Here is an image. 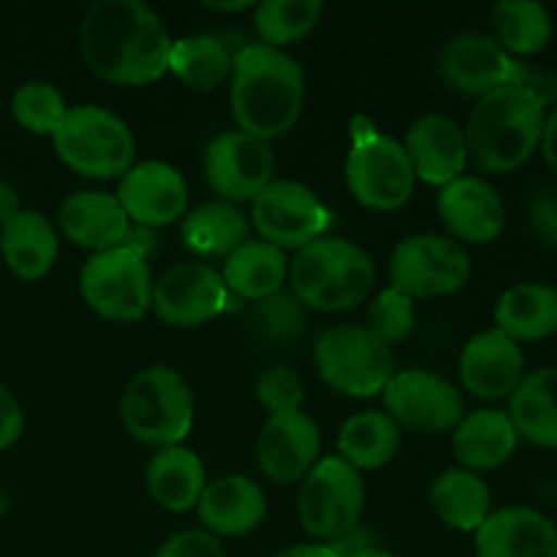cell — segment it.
<instances>
[{"label": "cell", "instance_id": "1f68e13d", "mask_svg": "<svg viewBox=\"0 0 557 557\" xmlns=\"http://www.w3.org/2000/svg\"><path fill=\"white\" fill-rule=\"evenodd\" d=\"M221 277L232 297L259 302L281 292L288 277V259L264 239H248L223 259Z\"/></svg>", "mask_w": 557, "mask_h": 557}, {"label": "cell", "instance_id": "d6a6232c", "mask_svg": "<svg viewBox=\"0 0 557 557\" xmlns=\"http://www.w3.org/2000/svg\"><path fill=\"white\" fill-rule=\"evenodd\" d=\"M403 444V430L386 411H362L346 419L337 433L341 460L354 471H379L389 466Z\"/></svg>", "mask_w": 557, "mask_h": 557}, {"label": "cell", "instance_id": "f1b7e54d", "mask_svg": "<svg viewBox=\"0 0 557 557\" xmlns=\"http://www.w3.org/2000/svg\"><path fill=\"white\" fill-rule=\"evenodd\" d=\"M250 221L232 201H207L185 212L180 237L183 245L196 256V261L226 259L243 243H248Z\"/></svg>", "mask_w": 557, "mask_h": 557}, {"label": "cell", "instance_id": "8d00e7d4", "mask_svg": "<svg viewBox=\"0 0 557 557\" xmlns=\"http://www.w3.org/2000/svg\"><path fill=\"white\" fill-rule=\"evenodd\" d=\"M245 326L259 343L270 348H288L308 330V308L292 292H277L272 297L250 302Z\"/></svg>", "mask_w": 557, "mask_h": 557}, {"label": "cell", "instance_id": "ba28073f", "mask_svg": "<svg viewBox=\"0 0 557 557\" xmlns=\"http://www.w3.org/2000/svg\"><path fill=\"white\" fill-rule=\"evenodd\" d=\"M351 139L346 183L354 199L373 212H395L406 207L417 188V174L403 141L379 134L364 117L351 123Z\"/></svg>", "mask_w": 557, "mask_h": 557}, {"label": "cell", "instance_id": "30bf717a", "mask_svg": "<svg viewBox=\"0 0 557 557\" xmlns=\"http://www.w3.org/2000/svg\"><path fill=\"white\" fill-rule=\"evenodd\" d=\"M152 275L134 245L92 253L79 272V292L92 313L117 324H134L152 310Z\"/></svg>", "mask_w": 557, "mask_h": 557}, {"label": "cell", "instance_id": "9c48e42d", "mask_svg": "<svg viewBox=\"0 0 557 557\" xmlns=\"http://www.w3.org/2000/svg\"><path fill=\"white\" fill-rule=\"evenodd\" d=\"M313 359L324 384L348 397L381 395L397 373L392 348L364 324H337L321 332Z\"/></svg>", "mask_w": 557, "mask_h": 557}, {"label": "cell", "instance_id": "8992f818", "mask_svg": "<svg viewBox=\"0 0 557 557\" xmlns=\"http://www.w3.org/2000/svg\"><path fill=\"white\" fill-rule=\"evenodd\" d=\"M120 419L139 444L152 449L180 446L194 430V392L183 373L169 364H150L125 384Z\"/></svg>", "mask_w": 557, "mask_h": 557}, {"label": "cell", "instance_id": "277c9868", "mask_svg": "<svg viewBox=\"0 0 557 557\" xmlns=\"http://www.w3.org/2000/svg\"><path fill=\"white\" fill-rule=\"evenodd\" d=\"M288 283L308 310L346 313L370 297L375 264L351 239L321 237L288 261Z\"/></svg>", "mask_w": 557, "mask_h": 557}, {"label": "cell", "instance_id": "6da1fadb", "mask_svg": "<svg viewBox=\"0 0 557 557\" xmlns=\"http://www.w3.org/2000/svg\"><path fill=\"white\" fill-rule=\"evenodd\" d=\"M169 36L161 16L141 0H98L79 25V52L98 79L145 87L169 74Z\"/></svg>", "mask_w": 557, "mask_h": 557}, {"label": "cell", "instance_id": "e0dca14e", "mask_svg": "<svg viewBox=\"0 0 557 557\" xmlns=\"http://www.w3.org/2000/svg\"><path fill=\"white\" fill-rule=\"evenodd\" d=\"M321 460V430L313 417L297 411L270 413L256 435V462L270 482L299 484Z\"/></svg>", "mask_w": 557, "mask_h": 557}, {"label": "cell", "instance_id": "f546056e", "mask_svg": "<svg viewBox=\"0 0 557 557\" xmlns=\"http://www.w3.org/2000/svg\"><path fill=\"white\" fill-rule=\"evenodd\" d=\"M506 413L517 438L539 449H557V368H539L522 375Z\"/></svg>", "mask_w": 557, "mask_h": 557}, {"label": "cell", "instance_id": "74e56055", "mask_svg": "<svg viewBox=\"0 0 557 557\" xmlns=\"http://www.w3.org/2000/svg\"><path fill=\"white\" fill-rule=\"evenodd\" d=\"M65 112H69V103H65L63 92L49 85V82H25L11 96V114L30 134L52 136V131L58 128Z\"/></svg>", "mask_w": 557, "mask_h": 557}, {"label": "cell", "instance_id": "836d02e7", "mask_svg": "<svg viewBox=\"0 0 557 557\" xmlns=\"http://www.w3.org/2000/svg\"><path fill=\"white\" fill-rule=\"evenodd\" d=\"M553 14L536 0H500L490 11L487 36L511 58L542 54L553 41Z\"/></svg>", "mask_w": 557, "mask_h": 557}, {"label": "cell", "instance_id": "2e32d148", "mask_svg": "<svg viewBox=\"0 0 557 557\" xmlns=\"http://www.w3.org/2000/svg\"><path fill=\"white\" fill-rule=\"evenodd\" d=\"M205 180L223 201H253L275 180V152L270 141L226 131L207 145Z\"/></svg>", "mask_w": 557, "mask_h": 557}, {"label": "cell", "instance_id": "4dcf8cb0", "mask_svg": "<svg viewBox=\"0 0 557 557\" xmlns=\"http://www.w3.org/2000/svg\"><path fill=\"white\" fill-rule=\"evenodd\" d=\"M430 506L451 531L476 533L493 515V493L479 473L466 468H446L430 484Z\"/></svg>", "mask_w": 557, "mask_h": 557}, {"label": "cell", "instance_id": "603a6c76", "mask_svg": "<svg viewBox=\"0 0 557 557\" xmlns=\"http://www.w3.org/2000/svg\"><path fill=\"white\" fill-rule=\"evenodd\" d=\"M196 515L201 520V531L215 539H239L253 533L267 517L264 490L253 479L243 473H226L207 482Z\"/></svg>", "mask_w": 557, "mask_h": 557}, {"label": "cell", "instance_id": "7dc6e473", "mask_svg": "<svg viewBox=\"0 0 557 557\" xmlns=\"http://www.w3.org/2000/svg\"><path fill=\"white\" fill-rule=\"evenodd\" d=\"M207 9L218 14H243V11H256V0H207Z\"/></svg>", "mask_w": 557, "mask_h": 557}, {"label": "cell", "instance_id": "f35d334b", "mask_svg": "<svg viewBox=\"0 0 557 557\" xmlns=\"http://www.w3.org/2000/svg\"><path fill=\"white\" fill-rule=\"evenodd\" d=\"M368 326L381 343L386 346H397L406 343L417 330V305L408 294L397 292V288H384L379 297L370 302L368 308Z\"/></svg>", "mask_w": 557, "mask_h": 557}, {"label": "cell", "instance_id": "8fae6325", "mask_svg": "<svg viewBox=\"0 0 557 557\" xmlns=\"http://www.w3.org/2000/svg\"><path fill=\"white\" fill-rule=\"evenodd\" d=\"M364 482L341 457H321L299 482L297 517L305 533L319 544H332L359 528L364 511Z\"/></svg>", "mask_w": 557, "mask_h": 557}, {"label": "cell", "instance_id": "ac0fdd59", "mask_svg": "<svg viewBox=\"0 0 557 557\" xmlns=\"http://www.w3.org/2000/svg\"><path fill=\"white\" fill-rule=\"evenodd\" d=\"M117 201L131 223L161 228L180 221L188 212V183L166 161H145L131 166L120 177Z\"/></svg>", "mask_w": 557, "mask_h": 557}, {"label": "cell", "instance_id": "5bb4252c", "mask_svg": "<svg viewBox=\"0 0 557 557\" xmlns=\"http://www.w3.org/2000/svg\"><path fill=\"white\" fill-rule=\"evenodd\" d=\"M381 397H384V411L395 419L397 428L417 435L451 433L466 417L460 389L444 375L422 368L400 370L392 375Z\"/></svg>", "mask_w": 557, "mask_h": 557}, {"label": "cell", "instance_id": "7bdbcfd3", "mask_svg": "<svg viewBox=\"0 0 557 557\" xmlns=\"http://www.w3.org/2000/svg\"><path fill=\"white\" fill-rule=\"evenodd\" d=\"M22 430H25V413H22V406L16 403V397L0 384V451L11 449V446L22 438Z\"/></svg>", "mask_w": 557, "mask_h": 557}, {"label": "cell", "instance_id": "7402d4cb", "mask_svg": "<svg viewBox=\"0 0 557 557\" xmlns=\"http://www.w3.org/2000/svg\"><path fill=\"white\" fill-rule=\"evenodd\" d=\"M476 557H557V525L531 506H504L473 533Z\"/></svg>", "mask_w": 557, "mask_h": 557}, {"label": "cell", "instance_id": "83f0119b", "mask_svg": "<svg viewBox=\"0 0 557 557\" xmlns=\"http://www.w3.org/2000/svg\"><path fill=\"white\" fill-rule=\"evenodd\" d=\"M495 330L515 343H536L557 335V288L549 283H517L495 305Z\"/></svg>", "mask_w": 557, "mask_h": 557}, {"label": "cell", "instance_id": "3957f363", "mask_svg": "<svg viewBox=\"0 0 557 557\" xmlns=\"http://www.w3.org/2000/svg\"><path fill=\"white\" fill-rule=\"evenodd\" d=\"M547 103L520 85H506L476 101L466 128L468 163L482 174H509L542 145Z\"/></svg>", "mask_w": 557, "mask_h": 557}, {"label": "cell", "instance_id": "bcb514c9", "mask_svg": "<svg viewBox=\"0 0 557 557\" xmlns=\"http://www.w3.org/2000/svg\"><path fill=\"white\" fill-rule=\"evenodd\" d=\"M272 557H337V553L326 544H294V547L281 549Z\"/></svg>", "mask_w": 557, "mask_h": 557}, {"label": "cell", "instance_id": "60d3db41", "mask_svg": "<svg viewBox=\"0 0 557 557\" xmlns=\"http://www.w3.org/2000/svg\"><path fill=\"white\" fill-rule=\"evenodd\" d=\"M528 232L544 248H557V190H539L531 196Z\"/></svg>", "mask_w": 557, "mask_h": 557}, {"label": "cell", "instance_id": "ab89813d", "mask_svg": "<svg viewBox=\"0 0 557 557\" xmlns=\"http://www.w3.org/2000/svg\"><path fill=\"white\" fill-rule=\"evenodd\" d=\"M256 400L267 413L297 411L305 400L302 379L288 364H272L256 381Z\"/></svg>", "mask_w": 557, "mask_h": 557}, {"label": "cell", "instance_id": "4fadbf2b", "mask_svg": "<svg viewBox=\"0 0 557 557\" xmlns=\"http://www.w3.org/2000/svg\"><path fill=\"white\" fill-rule=\"evenodd\" d=\"M250 223L264 243L286 253L326 237L332 212L308 185L297 180H272L253 199Z\"/></svg>", "mask_w": 557, "mask_h": 557}, {"label": "cell", "instance_id": "4316f807", "mask_svg": "<svg viewBox=\"0 0 557 557\" xmlns=\"http://www.w3.org/2000/svg\"><path fill=\"white\" fill-rule=\"evenodd\" d=\"M147 493L161 509L172 515H185L196 509L207 487L205 462L188 446H166L156 449L147 462Z\"/></svg>", "mask_w": 557, "mask_h": 557}, {"label": "cell", "instance_id": "e575fe53", "mask_svg": "<svg viewBox=\"0 0 557 557\" xmlns=\"http://www.w3.org/2000/svg\"><path fill=\"white\" fill-rule=\"evenodd\" d=\"M234 54L226 44L210 33L183 36L172 44L169 71L196 92H212L232 79Z\"/></svg>", "mask_w": 557, "mask_h": 557}, {"label": "cell", "instance_id": "44dd1931", "mask_svg": "<svg viewBox=\"0 0 557 557\" xmlns=\"http://www.w3.org/2000/svg\"><path fill=\"white\" fill-rule=\"evenodd\" d=\"M406 156L411 161L417 180L428 185H444L455 183L457 177L466 174L468 166V145L466 134L460 125L444 112H428L419 114L411 125H408Z\"/></svg>", "mask_w": 557, "mask_h": 557}, {"label": "cell", "instance_id": "f6af8a7d", "mask_svg": "<svg viewBox=\"0 0 557 557\" xmlns=\"http://www.w3.org/2000/svg\"><path fill=\"white\" fill-rule=\"evenodd\" d=\"M20 194L9 180H0V226L20 212Z\"/></svg>", "mask_w": 557, "mask_h": 557}, {"label": "cell", "instance_id": "d4e9b609", "mask_svg": "<svg viewBox=\"0 0 557 557\" xmlns=\"http://www.w3.org/2000/svg\"><path fill=\"white\" fill-rule=\"evenodd\" d=\"M517 430L509 413L498 408H479L466 413L451 430V451H455L460 468L473 473H487L506 466L515 455Z\"/></svg>", "mask_w": 557, "mask_h": 557}, {"label": "cell", "instance_id": "681fc988", "mask_svg": "<svg viewBox=\"0 0 557 557\" xmlns=\"http://www.w3.org/2000/svg\"><path fill=\"white\" fill-rule=\"evenodd\" d=\"M5 511H9V495H5L3 487H0V517H3Z\"/></svg>", "mask_w": 557, "mask_h": 557}, {"label": "cell", "instance_id": "ee69618b", "mask_svg": "<svg viewBox=\"0 0 557 557\" xmlns=\"http://www.w3.org/2000/svg\"><path fill=\"white\" fill-rule=\"evenodd\" d=\"M539 150H542L547 166L557 174V107H553L547 112V123H544V134H542V145H539Z\"/></svg>", "mask_w": 557, "mask_h": 557}, {"label": "cell", "instance_id": "7c38bea8", "mask_svg": "<svg viewBox=\"0 0 557 557\" xmlns=\"http://www.w3.org/2000/svg\"><path fill=\"white\" fill-rule=\"evenodd\" d=\"M473 275V261L466 245L449 234H411L392 250V288L411 299L449 297L462 292Z\"/></svg>", "mask_w": 557, "mask_h": 557}, {"label": "cell", "instance_id": "52a82bcc", "mask_svg": "<svg viewBox=\"0 0 557 557\" xmlns=\"http://www.w3.org/2000/svg\"><path fill=\"white\" fill-rule=\"evenodd\" d=\"M49 139L60 161L82 177L117 180L134 166L136 141L128 123L98 103L69 107Z\"/></svg>", "mask_w": 557, "mask_h": 557}, {"label": "cell", "instance_id": "d6986e66", "mask_svg": "<svg viewBox=\"0 0 557 557\" xmlns=\"http://www.w3.org/2000/svg\"><path fill=\"white\" fill-rule=\"evenodd\" d=\"M438 215L449 237L460 245H490L506 228V205L495 185L471 174L441 188Z\"/></svg>", "mask_w": 557, "mask_h": 557}, {"label": "cell", "instance_id": "ffe728a7", "mask_svg": "<svg viewBox=\"0 0 557 557\" xmlns=\"http://www.w3.org/2000/svg\"><path fill=\"white\" fill-rule=\"evenodd\" d=\"M525 375V354L520 343L500 330H484L466 343L460 354V381L476 400L495 403L511 397Z\"/></svg>", "mask_w": 557, "mask_h": 557}, {"label": "cell", "instance_id": "484cf974", "mask_svg": "<svg viewBox=\"0 0 557 557\" xmlns=\"http://www.w3.org/2000/svg\"><path fill=\"white\" fill-rule=\"evenodd\" d=\"M0 253H3L5 267L20 281H41L58 261V228L44 212L22 207L14 218L0 226Z\"/></svg>", "mask_w": 557, "mask_h": 557}, {"label": "cell", "instance_id": "5b68a950", "mask_svg": "<svg viewBox=\"0 0 557 557\" xmlns=\"http://www.w3.org/2000/svg\"><path fill=\"white\" fill-rule=\"evenodd\" d=\"M438 74L451 92L476 101L498 87L520 85L536 92L547 109L557 107V76L511 58L487 33H460L449 38L438 54Z\"/></svg>", "mask_w": 557, "mask_h": 557}, {"label": "cell", "instance_id": "7a4b0ae2", "mask_svg": "<svg viewBox=\"0 0 557 557\" xmlns=\"http://www.w3.org/2000/svg\"><path fill=\"white\" fill-rule=\"evenodd\" d=\"M232 117L237 131L272 141L297 125L305 107V71L292 54L267 44H245L234 54Z\"/></svg>", "mask_w": 557, "mask_h": 557}, {"label": "cell", "instance_id": "cb8c5ba5", "mask_svg": "<svg viewBox=\"0 0 557 557\" xmlns=\"http://www.w3.org/2000/svg\"><path fill=\"white\" fill-rule=\"evenodd\" d=\"M58 226L76 248H87L92 253L120 248L131 234V221L117 196L103 190H76L65 196L58 210Z\"/></svg>", "mask_w": 557, "mask_h": 557}, {"label": "cell", "instance_id": "9a60e30c", "mask_svg": "<svg viewBox=\"0 0 557 557\" xmlns=\"http://www.w3.org/2000/svg\"><path fill=\"white\" fill-rule=\"evenodd\" d=\"M232 305L221 272L207 261L174 264L152 283V310L158 319L177 330H190L218 319Z\"/></svg>", "mask_w": 557, "mask_h": 557}, {"label": "cell", "instance_id": "b9f144b4", "mask_svg": "<svg viewBox=\"0 0 557 557\" xmlns=\"http://www.w3.org/2000/svg\"><path fill=\"white\" fill-rule=\"evenodd\" d=\"M152 557H226V553L212 533L180 531L169 536Z\"/></svg>", "mask_w": 557, "mask_h": 557}, {"label": "cell", "instance_id": "d590c367", "mask_svg": "<svg viewBox=\"0 0 557 557\" xmlns=\"http://www.w3.org/2000/svg\"><path fill=\"white\" fill-rule=\"evenodd\" d=\"M324 14L321 0H264L253 11V30L259 44L272 49L292 47L315 30Z\"/></svg>", "mask_w": 557, "mask_h": 557}, {"label": "cell", "instance_id": "c3c4849f", "mask_svg": "<svg viewBox=\"0 0 557 557\" xmlns=\"http://www.w3.org/2000/svg\"><path fill=\"white\" fill-rule=\"evenodd\" d=\"M354 557H397V555L386 553V549H381V547H368V549H362V553H357Z\"/></svg>", "mask_w": 557, "mask_h": 557}]
</instances>
